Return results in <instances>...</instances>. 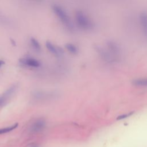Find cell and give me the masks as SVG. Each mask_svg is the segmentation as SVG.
<instances>
[{"instance_id":"cell-2","label":"cell","mask_w":147,"mask_h":147,"mask_svg":"<svg viewBox=\"0 0 147 147\" xmlns=\"http://www.w3.org/2000/svg\"><path fill=\"white\" fill-rule=\"evenodd\" d=\"M52 9L60 22L69 30L72 31L74 29V25L66 11L61 6L58 5H54L52 6Z\"/></svg>"},{"instance_id":"cell-15","label":"cell","mask_w":147,"mask_h":147,"mask_svg":"<svg viewBox=\"0 0 147 147\" xmlns=\"http://www.w3.org/2000/svg\"><path fill=\"white\" fill-rule=\"evenodd\" d=\"M11 43L13 45H16V42H15V41H14L13 39H11Z\"/></svg>"},{"instance_id":"cell-5","label":"cell","mask_w":147,"mask_h":147,"mask_svg":"<svg viewBox=\"0 0 147 147\" xmlns=\"http://www.w3.org/2000/svg\"><path fill=\"white\" fill-rule=\"evenodd\" d=\"M46 126V122L42 118H39L36 120L30 126L29 130L31 133H36L43 130Z\"/></svg>"},{"instance_id":"cell-16","label":"cell","mask_w":147,"mask_h":147,"mask_svg":"<svg viewBox=\"0 0 147 147\" xmlns=\"http://www.w3.org/2000/svg\"><path fill=\"white\" fill-rule=\"evenodd\" d=\"M30 147H40L38 145H30Z\"/></svg>"},{"instance_id":"cell-4","label":"cell","mask_w":147,"mask_h":147,"mask_svg":"<svg viewBox=\"0 0 147 147\" xmlns=\"http://www.w3.org/2000/svg\"><path fill=\"white\" fill-rule=\"evenodd\" d=\"M17 90V85L13 84L8 88L1 96H0V109L4 107L10 98L14 95Z\"/></svg>"},{"instance_id":"cell-7","label":"cell","mask_w":147,"mask_h":147,"mask_svg":"<svg viewBox=\"0 0 147 147\" xmlns=\"http://www.w3.org/2000/svg\"><path fill=\"white\" fill-rule=\"evenodd\" d=\"M139 20L143 35L147 40V13L142 12L139 16Z\"/></svg>"},{"instance_id":"cell-11","label":"cell","mask_w":147,"mask_h":147,"mask_svg":"<svg viewBox=\"0 0 147 147\" xmlns=\"http://www.w3.org/2000/svg\"><path fill=\"white\" fill-rule=\"evenodd\" d=\"M65 48L67 49V50L71 54L76 55L78 52V47L75 45H74L72 43H68L65 45Z\"/></svg>"},{"instance_id":"cell-1","label":"cell","mask_w":147,"mask_h":147,"mask_svg":"<svg viewBox=\"0 0 147 147\" xmlns=\"http://www.w3.org/2000/svg\"><path fill=\"white\" fill-rule=\"evenodd\" d=\"M97 51L101 58L106 63H114L119 60V47L114 42L109 41L106 44V48L99 47L97 48Z\"/></svg>"},{"instance_id":"cell-10","label":"cell","mask_w":147,"mask_h":147,"mask_svg":"<svg viewBox=\"0 0 147 147\" xmlns=\"http://www.w3.org/2000/svg\"><path fill=\"white\" fill-rule=\"evenodd\" d=\"M30 45H31L32 47L35 51H36V52L40 51L41 45L37 40H36L35 38L32 37L30 39Z\"/></svg>"},{"instance_id":"cell-3","label":"cell","mask_w":147,"mask_h":147,"mask_svg":"<svg viewBox=\"0 0 147 147\" xmlns=\"http://www.w3.org/2000/svg\"><path fill=\"white\" fill-rule=\"evenodd\" d=\"M75 21L78 26L84 30H90L94 26L91 20L80 10L75 13Z\"/></svg>"},{"instance_id":"cell-13","label":"cell","mask_w":147,"mask_h":147,"mask_svg":"<svg viewBox=\"0 0 147 147\" xmlns=\"http://www.w3.org/2000/svg\"><path fill=\"white\" fill-rule=\"evenodd\" d=\"M133 112H130V113H126V114H122L120 116H119L117 119H124V118H126L127 117H130V115H131L133 114Z\"/></svg>"},{"instance_id":"cell-14","label":"cell","mask_w":147,"mask_h":147,"mask_svg":"<svg viewBox=\"0 0 147 147\" xmlns=\"http://www.w3.org/2000/svg\"><path fill=\"white\" fill-rule=\"evenodd\" d=\"M4 63H5V62L3 60H0V68L4 64Z\"/></svg>"},{"instance_id":"cell-8","label":"cell","mask_w":147,"mask_h":147,"mask_svg":"<svg viewBox=\"0 0 147 147\" xmlns=\"http://www.w3.org/2000/svg\"><path fill=\"white\" fill-rule=\"evenodd\" d=\"M45 45L47 49L53 55L56 56H59L63 54V50L61 48L55 46L51 42L47 41L46 42Z\"/></svg>"},{"instance_id":"cell-12","label":"cell","mask_w":147,"mask_h":147,"mask_svg":"<svg viewBox=\"0 0 147 147\" xmlns=\"http://www.w3.org/2000/svg\"><path fill=\"white\" fill-rule=\"evenodd\" d=\"M17 126H18V123H15L13 125H11L6 127H4V128H1L0 129V134H5V133L11 131L15 129L17 127Z\"/></svg>"},{"instance_id":"cell-6","label":"cell","mask_w":147,"mask_h":147,"mask_svg":"<svg viewBox=\"0 0 147 147\" xmlns=\"http://www.w3.org/2000/svg\"><path fill=\"white\" fill-rule=\"evenodd\" d=\"M19 63L22 65L29 67L37 68L40 66V62L36 59L26 57L21 58L19 60Z\"/></svg>"},{"instance_id":"cell-9","label":"cell","mask_w":147,"mask_h":147,"mask_svg":"<svg viewBox=\"0 0 147 147\" xmlns=\"http://www.w3.org/2000/svg\"><path fill=\"white\" fill-rule=\"evenodd\" d=\"M132 83L137 87H147V77L136 79L133 81Z\"/></svg>"}]
</instances>
